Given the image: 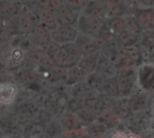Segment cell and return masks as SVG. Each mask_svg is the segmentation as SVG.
Instances as JSON below:
<instances>
[{
  "label": "cell",
  "instance_id": "1",
  "mask_svg": "<svg viewBox=\"0 0 154 138\" xmlns=\"http://www.w3.org/2000/svg\"><path fill=\"white\" fill-rule=\"evenodd\" d=\"M78 25L84 35L94 37L102 31L104 27V20L102 17L82 14L79 15Z\"/></svg>",
  "mask_w": 154,
  "mask_h": 138
},
{
  "label": "cell",
  "instance_id": "2",
  "mask_svg": "<svg viewBox=\"0 0 154 138\" xmlns=\"http://www.w3.org/2000/svg\"><path fill=\"white\" fill-rule=\"evenodd\" d=\"M51 40L63 46L68 43L75 42L78 36V31L73 26H59L51 33Z\"/></svg>",
  "mask_w": 154,
  "mask_h": 138
},
{
  "label": "cell",
  "instance_id": "3",
  "mask_svg": "<svg viewBox=\"0 0 154 138\" xmlns=\"http://www.w3.org/2000/svg\"><path fill=\"white\" fill-rule=\"evenodd\" d=\"M55 14L59 26H72L74 24L78 23L80 15L77 11L71 8L67 2L63 3Z\"/></svg>",
  "mask_w": 154,
  "mask_h": 138
},
{
  "label": "cell",
  "instance_id": "4",
  "mask_svg": "<svg viewBox=\"0 0 154 138\" xmlns=\"http://www.w3.org/2000/svg\"><path fill=\"white\" fill-rule=\"evenodd\" d=\"M36 24L42 25L49 31H54L59 27V24L56 18V14L44 8H41L36 14Z\"/></svg>",
  "mask_w": 154,
  "mask_h": 138
},
{
  "label": "cell",
  "instance_id": "5",
  "mask_svg": "<svg viewBox=\"0 0 154 138\" xmlns=\"http://www.w3.org/2000/svg\"><path fill=\"white\" fill-rule=\"evenodd\" d=\"M35 24L33 23V17L30 12L21 13L16 19V28L20 33L27 34L32 32Z\"/></svg>",
  "mask_w": 154,
  "mask_h": 138
},
{
  "label": "cell",
  "instance_id": "6",
  "mask_svg": "<svg viewBox=\"0 0 154 138\" xmlns=\"http://www.w3.org/2000/svg\"><path fill=\"white\" fill-rule=\"evenodd\" d=\"M75 43L79 49L82 55L92 54L96 51V48H97V41L94 39V37H91L88 35L83 34L78 37Z\"/></svg>",
  "mask_w": 154,
  "mask_h": 138
},
{
  "label": "cell",
  "instance_id": "7",
  "mask_svg": "<svg viewBox=\"0 0 154 138\" xmlns=\"http://www.w3.org/2000/svg\"><path fill=\"white\" fill-rule=\"evenodd\" d=\"M142 27L147 30L154 29V10L152 8H144L138 12L136 15Z\"/></svg>",
  "mask_w": 154,
  "mask_h": 138
},
{
  "label": "cell",
  "instance_id": "8",
  "mask_svg": "<svg viewBox=\"0 0 154 138\" xmlns=\"http://www.w3.org/2000/svg\"><path fill=\"white\" fill-rule=\"evenodd\" d=\"M107 4L105 1H91L88 2L85 7V14L102 17L106 14Z\"/></svg>",
  "mask_w": 154,
  "mask_h": 138
},
{
  "label": "cell",
  "instance_id": "9",
  "mask_svg": "<svg viewBox=\"0 0 154 138\" xmlns=\"http://www.w3.org/2000/svg\"><path fill=\"white\" fill-rule=\"evenodd\" d=\"M32 33L33 34V38L35 42L40 45L46 46L49 42H51V34L50 31L42 25L35 24Z\"/></svg>",
  "mask_w": 154,
  "mask_h": 138
},
{
  "label": "cell",
  "instance_id": "10",
  "mask_svg": "<svg viewBox=\"0 0 154 138\" xmlns=\"http://www.w3.org/2000/svg\"><path fill=\"white\" fill-rule=\"evenodd\" d=\"M16 95V88L12 84H2L0 87V101L4 105L11 104Z\"/></svg>",
  "mask_w": 154,
  "mask_h": 138
},
{
  "label": "cell",
  "instance_id": "11",
  "mask_svg": "<svg viewBox=\"0 0 154 138\" xmlns=\"http://www.w3.org/2000/svg\"><path fill=\"white\" fill-rule=\"evenodd\" d=\"M124 21H125V28L126 30H128L129 32L134 33V34H140L143 28L142 27L141 24L139 23L137 17L135 15H126L124 17Z\"/></svg>",
  "mask_w": 154,
  "mask_h": 138
},
{
  "label": "cell",
  "instance_id": "12",
  "mask_svg": "<svg viewBox=\"0 0 154 138\" xmlns=\"http://www.w3.org/2000/svg\"><path fill=\"white\" fill-rule=\"evenodd\" d=\"M118 40L119 42L125 47H129V46H133L135 45V43L138 41L139 35L138 34H134L131 32H129L128 30H124L123 32L119 33L118 34Z\"/></svg>",
  "mask_w": 154,
  "mask_h": 138
},
{
  "label": "cell",
  "instance_id": "13",
  "mask_svg": "<svg viewBox=\"0 0 154 138\" xmlns=\"http://www.w3.org/2000/svg\"><path fill=\"white\" fill-rule=\"evenodd\" d=\"M93 56L94 54L92 53V54L85 55L80 59L79 62V68L82 71L83 73L90 72L94 69L97 63V58H94Z\"/></svg>",
  "mask_w": 154,
  "mask_h": 138
},
{
  "label": "cell",
  "instance_id": "14",
  "mask_svg": "<svg viewBox=\"0 0 154 138\" xmlns=\"http://www.w3.org/2000/svg\"><path fill=\"white\" fill-rule=\"evenodd\" d=\"M107 8H106V15L111 19L116 17H120L123 14L124 6L119 1H107Z\"/></svg>",
  "mask_w": 154,
  "mask_h": 138
},
{
  "label": "cell",
  "instance_id": "15",
  "mask_svg": "<svg viewBox=\"0 0 154 138\" xmlns=\"http://www.w3.org/2000/svg\"><path fill=\"white\" fill-rule=\"evenodd\" d=\"M109 29L116 33H119L121 32H123L124 30H125V21H124V17H116V18H112L109 22Z\"/></svg>",
  "mask_w": 154,
  "mask_h": 138
},
{
  "label": "cell",
  "instance_id": "16",
  "mask_svg": "<svg viewBox=\"0 0 154 138\" xmlns=\"http://www.w3.org/2000/svg\"><path fill=\"white\" fill-rule=\"evenodd\" d=\"M45 47V53L47 54V57L51 58V60H54L55 57L59 54V52H60L62 46L56 43L55 42L51 41V42H49Z\"/></svg>",
  "mask_w": 154,
  "mask_h": 138
},
{
  "label": "cell",
  "instance_id": "17",
  "mask_svg": "<svg viewBox=\"0 0 154 138\" xmlns=\"http://www.w3.org/2000/svg\"><path fill=\"white\" fill-rule=\"evenodd\" d=\"M63 125L69 129H75L80 126V121L78 117L74 114H68L64 117L62 120Z\"/></svg>",
  "mask_w": 154,
  "mask_h": 138
},
{
  "label": "cell",
  "instance_id": "18",
  "mask_svg": "<svg viewBox=\"0 0 154 138\" xmlns=\"http://www.w3.org/2000/svg\"><path fill=\"white\" fill-rule=\"evenodd\" d=\"M142 44L148 50L154 49V32L152 30L146 31L142 38Z\"/></svg>",
  "mask_w": 154,
  "mask_h": 138
},
{
  "label": "cell",
  "instance_id": "19",
  "mask_svg": "<svg viewBox=\"0 0 154 138\" xmlns=\"http://www.w3.org/2000/svg\"><path fill=\"white\" fill-rule=\"evenodd\" d=\"M0 9L2 14L6 17H9L16 13V6L12 2H3Z\"/></svg>",
  "mask_w": 154,
  "mask_h": 138
},
{
  "label": "cell",
  "instance_id": "20",
  "mask_svg": "<svg viewBox=\"0 0 154 138\" xmlns=\"http://www.w3.org/2000/svg\"><path fill=\"white\" fill-rule=\"evenodd\" d=\"M125 53L127 54L133 61H139L142 58L141 49L136 45L129 46L125 48Z\"/></svg>",
  "mask_w": 154,
  "mask_h": 138
},
{
  "label": "cell",
  "instance_id": "21",
  "mask_svg": "<svg viewBox=\"0 0 154 138\" xmlns=\"http://www.w3.org/2000/svg\"><path fill=\"white\" fill-rule=\"evenodd\" d=\"M42 5H44L45 6L44 7H42V8H44V9H47V10H51V11H58L59 8L63 5V2L62 1H56V0H51V1H43V2H41Z\"/></svg>",
  "mask_w": 154,
  "mask_h": 138
},
{
  "label": "cell",
  "instance_id": "22",
  "mask_svg": "<svg viewBox=\"0 0 154 138\" xmlns=\"http://www.w3.org/2000/svg\"><path fill=\"white\" fill-rule=\"evenodd\" d=\"M23 52L21 49L18 48H14L11 51L10 54H9V58L10 60L14 62V63H19L20 61H23Z\"/></svg>",
  "mask_w": 154,
  "mask_h": 138
},
{
  "label": "cell",
  "instance_id": "23",
  "mask_svg": "<svg viewBox=\"0 0 154 138\" xmlns=\"http://www.w3.org/2000/svg\"><path fill=\"white\" fill-rule=\"evenodd\" d=\"M51 74L54 79H60L63 77H66L67 75V71L65 68H62L60 66H54L51 71Z\"/></svg>",
  "mask_w": 154,
  "mask_h": 138
},
{
  "label": "cell",
  "instance_id": "24",
  "mask_svg": "<svg viewBox=\"0 0 154 138\" xmlns=\"http://www.w3.org/2000/svg\"><path fill=\"white\" fill-rule=\"evenodd\" d=\"M67 3L71 8H73L77 12L81 8H85L88 5V2L83 0H72V1H68Z\"/></svg>",
  "mask_w": 154,
  "mask_h": 138
},
{
  "label": "cell",
  "instance_id": "25",
  "mask_svg": "<svg viewBox=\"0 0 154 138\" xmlns=\"http://www.w3.org/2000/svg\"><path fill=\"white\" fill-rule=\"evenodd\" d=\"M113 138H128L125 135H124V134H117V135H116Z\"/></svg>",
  "mask_w": 154,
  "mask_h": 138
}]
</instances>
